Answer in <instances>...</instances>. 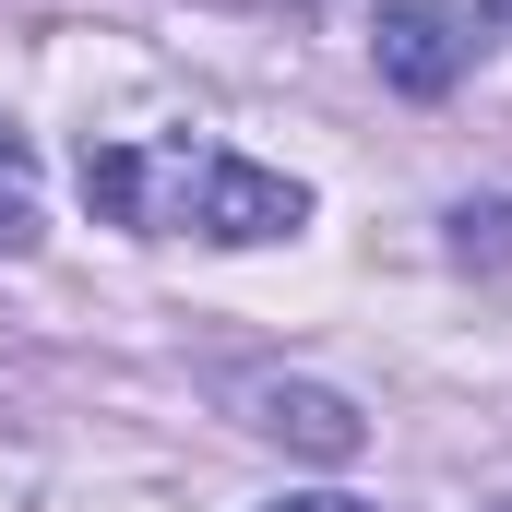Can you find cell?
Returning <instances> with one entry per match:
<instances>
[{
  "label": "cell",
  "mask_w": 512,
  "mask_h": 512,
  "mask_svg": "<svg viewBox=\"0 0 512 512\" xmlns=\"http://www.w3.org/2000/svg\"><path fill=\"white\" fill-rule=\"evenodd\" d=\"M489 12H512V0H489Z\"/></svg>",
  "instance_id": "8992f818"
},
{
  "label": "cell",
  "mask_w": 512,
  "mask_h": 512,
  "mask_svg": "<svg viewBox=\"0 0 512 512\" xmlns=\"http://www.w3.org/2000/svg\"><path fill=\"white\" fill-rule=\"evenodd\" d=\"M239 405H251V429L298 441L310 465H346V453L370 441V429H358V405H346V393H322V382H251Z\"/></svg>",
  "instance_id": "3957f363"
},
{
  "label": "cell",
  "mask_w": 512,
  "mask_h": 512,
  "mask_svg": "<svg viewBox=\"0 0 512 512\" xmlns=\"http://www.w3.org/2000/svg\"><path fill=\"white\" fill-rule=\"evenodd\" d=\"M36 251V191H24V143L0 131V262Z\"/></svg>",
  "instance_id": "277c9868"
},
{
  "label": "cell",
  "mask_w": 512,
  "mask_h": 512,
  "mask_svg": "<svg viewBox=\"0 0 512 512\" xmlns=\"http://www.w3.org/2000/svg\"><path fill=\"white\" fill-rule=\"evenodd\" d=\"M274 512H370V501H334V489H310V501H274Z\"/></svg>",
  "instance_id": "5b68a950"
},
{
  "label": "cell",
  "mask_w": 512,
  "mask_h": 512,
  "mask_svg": "<svg viewBox=\"0 0 512 512\" xmlns=\"http://www.w3.org/2000/svg\"><path fill=\"white\" fill-rule=\"evenodd\" d=\"M84 203L131 227V239H215V251H262L310 227V191L286 167H251L227 143H84Z\"/></svg>",
  "instance_id": "6da1fadb"
},
{
  "label": "cell",
  "mask_w": 512,
  "mask_h": 512,
  "mask_svg": "<svg viewBox=\"0 0 512 512\" xmlns=\"http://www.w3.org/2000/svg\"><path fill=\"white\" fill-rule=\"evenodd\" d=\"M477 48H489V0H382V36H370L393 96H453Z\"/></svg>",
  "instance_id": "7a4b0ae2"
}]
</instances>
